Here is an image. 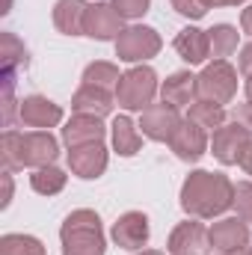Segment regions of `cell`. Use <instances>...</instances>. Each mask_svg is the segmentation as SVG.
Here are the masks:
<instances>
[{
	"label": "cell",
	"mask_w": 252,
	"mask_h": 255,
	"mask_svg": "<svg viewBox=\"0 0 252 255\" xmlns=\"http://www.w3.org/2000/svg\"><path fill=\"white\" fill-rule=\"evenodd\" d=\"M27 48L12 36V33H3V68H12V71H18V68H27Z\"/></svg>",
	"instance_id": "cell-28"
},
{
	"label": "cell",
	"mask_w": 252,
	"mask_h": 255,
	"mask_svg": "<svg viewBox=\"0 0 252 255\" xmlns=\"http://www.w3.org/2000/svg\"><path fill=\"white\" fill-rule=\"evenodd\" d=\"M235 122H238V125H244L252 133V101H244V104H238V107H235Z\"/></svg>",
	"instance_id": "cell-32"
},
{
	"label": "cell",
	"mask_w": 252,
	"mask_h": 255,
	"mask_svg": "<svg viewBox=\"0 0 252 255\" xmlns=\"http://www.w3.org/2000/svg\"><path fill=\"white\" fill-rule=\"evenodd\" d=\"M18 119H21V125L45 130V128H54L63 122V107L45 95H30L18 104Z\"/></svg>",
	"instance_id": "cell-12"
},
{
	"label": "cell",
	"mask_w": 252,
	"mask_h": 255,
	"mask_svg": "<svg viewBox=\"0 0 252 255\" xmlns=\"http://www.w3.org/2000/svg\"><path fill=\"white\" fill-rule=\"evenodd\" d=\"M113 107H116V95L110 89H101V86L83 83L71 95V110L80 113V116H98V119H104V116L113 113Z\"/></svg>",
	"instance_id": "cell-16"
},
{
	"label": "cell",
	"mask_w": 252,
	"mask_h": 255,
	"mask_svg": "<svg viewBox=\"0 0 252 255\" xmlns=\"http://www.w3.org/2000/svg\"><path fill=\"white\" fill-rule=\"evenodd\" d=\"M169 148L175 151L178 160H184V163H196V160L208 151V130L199 128L193 119H184V122L178 125V130L172 133Z\"/></svg>",
	"instance_id": "cell-13"
},
{
	"label": "cell",
	"mask_w": 252,
	"mask_h": 255,
	"mask_svg": "<svg viewBox=\"0 0 252 255\" xmlns=\"http://www.w3.org/2000/svg\"><path fill=\"white\" fill-rule=\"evenodd\" d=\"M238 95V71L226 60H214L202 68L199 74V98L214 104H229Z\"/></svg>",
	"instance_id": "cell-4"
},
{
	"label": "cell",
	"mask_w": 252,
	"mask_h": 255,
	"mask_svg": "<svg viewBox=\"0 0 252 255\" xmlns=\"http://www.w3.org/2000/svg\"><path fill=\"white\" fill-rule=\"evenodd\" d=\"M113 9L125 18V21H133V18H142L151 6V0H110Z\"/></svg>",
	"instance_id": "cell-30"
},
{
	"label": "cell",
	"mask_w": 252,
	"mask_h": 255,
	"mask_svg": "<svg viewBox=\"0 0 252 255\" xmlns=\"http://www.w3.org/2000/svg\"><path fill=\"white\" fill-rule=\"evenodd\" d=\"M110 128H113V148H116V154L133 157L139 151V145H142V133L136 130V125L127 116H116Z\"/></svg>",
	"instance_id": "cell-21"
},
{
	"label": "cell",
	"mask_w": 252,
	"mask_h": 255,
	"mask_svg": "<svg viewBox=\"0 0 252 255\" xmlns=\"http://www.w3.org/2000/svg\"><path fill=\"white\" fill-rule=\"evenodd\" d=\"M252 142V133L244 125L232 122V125H223L214 130V139H211V148H214V157L223 163V166H235L244 160L247 148Z\"/></svg>",
	"instance_id": "cell-6"
},
{
	"label": "cell",
	"mask_w": 252,
	"mask_h": 255,
	"mask_svg": "<svg viewBox=\"0 0 252 255\" xmlns=\"http://www.w3.org/2000/svg\"><path fill=\"white\" fill-rule=\"evenodd\" d=\"M238 3H247V0H208V6H238Z\"/></svg>",
	"instance_id": "cell-37"
},
{
	"label": "cell",
	"mask_w": 252,
	"mask_h": 255,
	"mask_svg": "<svg viewBox=\"0 0 252 255\" xmlns=\"http://www.w3.org/2000/svg\"><path fill=\"white\" fill-rule=\"evenodd\" d=\"M172 6H175V12L178 15H184L190 21H199V18H205L208 15V0H172Z\"/></svg>",
	"instance_id": "cell-31"
},
{
	"label": "cell",
	"mask_w": 252,
	"mask_h": 255,
	"mask_svg": "<svg viewBox=\"0 0 252 255\" xmlns=\"http://www.w3.org/2000/svg\"><path fill=\"white\" fill-rule=\"evenodd\" d=\"M86 12H89L86 0H57V6H54V24L65 36H83Z\"/></svg>",
	"instance_id": "cell-20"
},
{
	"label": "cell",
	"mask_w": 252,
	"mask_h": 255,
	"mask_svg": "<svg viewBox=\"0 0 252 255\" xmlns=\"http://www.w3.org/2000/svg\"><path fill=\"white\" fill-rule=\"evenodd\" d=\"M241 255H252V247H247V250H244V253H241Z\"/></svg>",
	"instance_id": "cell-40"
},
{
	"label": "cell",
	"mask_w": 252,
	"mask_h": 255,
	"mask_svg": "<svg viewBox=\"0 0 252 255\" xmlns=\"http://www.w3.org/2000/svg\"><path fill=\"white\" fill-rule=\"evenodd\" d=\"M65 181H68V175L63 169H57V166H42V169H33V175H30V187L36 193H42V196L63 193Z\"/></svg>",
	"instance_id": "cell-24"
},
{
	"label": "cell",
	"mask_w": 252,
	"mask_h": 255,
	"mask_svg": "<svg viewBox=\"0 0 252 255\" xmlns=\"http://www.w3.org/2000/svg\"><path fill=\"white\" fill-rule=\"evenodd\" d=\"M0 160H3V172H15L21 169V133L6 128L3 139H0Z\"/></svg>",
	"instance_id": "cell-27"
},
{
	"label": "cell",
	"mask_w": 252,
	"mask_h": 255,
	"mask_svg": "<svg viewBox=\"0 0 252 255\" xmlns=\"http://www.w3.org/2000/svg\"><path fill=\"white\" fill-rule=\"evenodd\" d=\"M241 166H244L247 175H252V142H250V148H247V154H244V160H241Z\"/></svg>",
	"instance_id": "cell-36"
},
{
	"label": "cell",
	"mask_w": 252,
	"mask_h": 255,
	"mask_svg": "<svg viewBox=\"0 0 252 255\" xmlns=\"http://www.w3.org/2000/svg\"><path fill=\"white\" fill-rule=\"evenodd\" d=\"M160 48H163V42H160L157 30L154 27H142V24L125 27L122 36L116 39V57L122 63H145V60L157 57Z\"/></svg>",
	"instance_id": "cell-5"
},
{
	"label": "cell",
	"mask_w": 252,
	"mask_h": 255,
	"mask_svg": "<svg viewBox=\"0 0 252 255\" xmlns=\"http://www.w3.org/2000/svg\"><path fill=\"white\" fill-rule=\"evenodd\" d=\"M232 208L238 211V217L244 223H252V181H241L235 187V205Z\"/></svg>",
	"instance_id": "cell-29"
},
{
	"label": "cell",
	"mask_w": 252,
	"mask_h": 255,
	"mask_svg": "<svg viewBox=\"0 0 252 255\" xmlns=\"http://www.w3.org/2000/svg\"><path fill=\"white\" fill-rule=\"evenodd\" d=\"M0 255H45V247L33 235H3Z\"/></svg>",
	"instance_id": "cell-26"
},
{
	"label": "cell",
	"mask_w": 252,
	"mask_h": 255,
	"mask_svg": "<svg viewBox=\"0 0 252 255\" xmlns=\"http://www.w3.org/2000/svg\"><path fill=\"white\" fill-rule=\"evenodd\" d=\"M175 54L190 65H202L211 57V39H208V30H199V27H184L178 36H175Z\"/></svg>",
	"instance_id": "cell-19"
},
{
	"label": "cell",
	"mask_w": 252,
	"mask_h": 255,
	"mask_svg": "<svg viewBox=\"0 0 252 255\" xmlns=\"http://www.w3.org/2000/svg\"><path fill=\"white\" fill-rule=\"evenodd\" d=\"M181 122H184V119H181L178 107H172V104H166V101L145 107L142 116H139L142 136H148V139H154V142H169Z\"/></svg>",
	"instance_id": "cell-7"
},
{
	"label": "cell",
	"mask_w": 252,
	"mask_h": 255,
	"mask_svg": "<svg viewBox=\"0 0 252 255\" xmlns=\"http://www.w3.org/2000/svg\"><path fill=\"white\" fill-rule=\"evenodd\" d=\"M208 39H211V57L226 60V57H232V54L238 51L241 33H238L232 24H217V27L208 30Z\"/></svg>",
	"instance_id": "cell-23"
},
{
	"label": "cell",
	"mask_w": 252,
	"mask_h": 255,
	"mask_svg": "<svg viewBox=\"0 0 252 255\" xmlns=\"http://www.w3.org/2000/svg\"><path fill=\"white\" fill-rule=\"evenodd\" d=\"M211 247L220 255H241L250 247V226L241 220V217H226V220H217L211 229Z\"/></svg>",
	"instance_id": "cell-8"
},
{
	"label": "cell",
	"mask_w": 252,
	"mask_h": 255,
	"mask_svg": "<svg viewBox=\"0 0 252 255\" xmlns=\"http://www.w3.org/2000/svg\"><path fill=\"white\" fill-rule=\"evenodd\" d=\"M104 133H107V128L98 116L74 113L63 128V142L68 148H77V145H89V142H104Z\"/></svg>",
	"instance_id": "cell-17"
},
{
	"label": "cell",
	"mask_w": 252,
	"mask_h": 255,
	"mask_svg": "<svg viewBox=\"0 0 252 255\" xmlns=\"http://www.w3.org/2000/svg\"><path fill=\"white\" fill-rule=\"evenodd\" d=\"M187 119H193L196 125L205 128V130H217V128L226 125V110H223L220 104H214V101H202V98H196V101L190 104Z\"/></svg>",
	"instance_id": "cell-22"
},
{
	"label": "cell",
	"mask_w": 252,
	"mask_h": 255,
	"mask_svg": "<svg viewBox=\"0 0 252 255\" xmlns=\"http://www.w3.org/2000/svg\"><path fill=\"white\" fill-rule=\"evenodd\" d=\"M119 80H122L119 68H116L113 63H104V60H98V63H89V65H86V71H83V83H89V86L116 89V86H119Z\"/></svg>",
	"instance_id": "cell-25"
},
{
	"label": "cell",
	"mask_w": 252,
	"mask_h": 255,
	"mask_svg": "<svg viewBox=\"0 0 252 255\" xmlns=\"http://www.w3.org/2000/svg\"><path fill=\"white\" fill-rule=\"evenodd\" d=\"M157 89H160V83H157V74H154V68H148V65H133V68H127L125 74H122V80H119V86H116V104L122 107V110H145V107H151V101H154V95H157Z\"/></svg>",
	"instance_id": "cell-3"
},
{
	"label": "cell",
	"mask_w": 252,
	"mask_h": 255,
	"mask_svg": "<svg viewBox=\"0 0 252 255\" xmlns=\"http://www.w3.org/2000/svg\"><path fill=\"white\" fill-rule=\"evenodd\" d=\"M238 65H241L244 74H252V42L241 48V60H238Z\"/></svg>",
	"instance_id": "cell-33"
},
{
	"label": "cell",
	"mask_w": 252,
	"mask_h": 255,
	"mask_svg": "<svg viewBox=\"0 0 252 255\" xmlns=\"http://www.w3.org/2000/svg\"><path fill=\"white\" fill-rule=\"evenodd\" d=\"M160 98L172 107H190L199 98V77L190 71H175L172 77H166L160 83Z\"/></svg>",
	"instance_id": "cell-18"
},
{
	"label": "cell",
	"mask_w": 252,
	"mask_h": 255,
	"mask_svg": "<svg viewBox=\"0 0 252 255\" xmlns=\"http://www.w3.org/2000/svg\"><path fill=\"white\" fill-rule=\"evenodd\" d=\"M110 235H113L116 247L136 253V250H142V247L148 244V235H151L148 217L139 214V211H127V214H122V217L113 223V232H110Z\"/></svg>",
	"instance_id": "cell-15"
},
{
	"label": "cell",
	"mask_w": 252,
	"mask_h": 255,
	"mask_svg": "<svg viewBox=\"0 0 252 255\" xmlns=\"http://www.w3.org/2000/svg\"><path fill=\"white\" fill-rule=\"evenodd\" d=\"M139 255H163V253H157V250H142Z\"/></svg>",
	"instance_id": "cell-39"
},
{
	"label": "cell",
	"mask_w": 252,
	"mask_h": 255,
	"mask_svg": "<svg viewBox=\"0 0 252 255\" xmlns=\"http://www.w3.org/2000/svg\"><path fill=\"white\" fill-rule=\"evenodd\" d=\"M241 27H244L247 36H252V3L244 9V15H241Z\"/></svg>",
	"instance_id": "cell-35"
},
{
	"label": "cell",
	"mask_w": 252,
	"mask_h": 255,
	"mask_svg": "<svg viewBox=\"0 0 252 255\" xmlns=\"http://www.w3.org/2000/svg\"><path fill=\"white\" fill-rule=\"evenodd\" d=\"M63 255H104V229L101 217L89 208H77L65 217L60 229Z\"/></svg>",
	"instance_id": "cell-2"
},
{
	"label": "cell",
	"mask_w": 252,
	"mask_h": 255,
	"mask_svg": "<svg viewBox=\"0 0 252 255\" xmlns=\"http://www.w3.org/2000/svg\"><path fill=\"white\" fill-rule=\"evenodd\" d=\"M235 205V184L223 172L196 169L181 184V208L196 220H214Z\"/></svg>",
	"instance_id": "cell-1"
},
{
	"label": "cell",
	"mask_w": 252,
	"mask_h": 255,
	"mask_svg": "<svg viewBox=\"0 0 252 255\" xmlns=\"http://www.w3.org/2000/svg\"><path fill=\"white\" fill-rule=\"evenodd\" d=\"M12 199V172H3V208Z\"/></svg>",
	"instance_id": "cell-34"
},
{
	"label": "cell",
	"mask_w": 252,
	"mask_h": 255,
	"mask_svg": "<svg viewBox=\"0 0 252 255\" xmlns=\"http://www.w3.org/2000/svg\"><path fill=\"white\" fill-rule=\"evenodd\" d=\"M125 30V18L113 9V3H89L86 12V24H83V36L98 39V42H116Z\"/></svg>",
	"instance_id": "cell-9"
},
{
	"label": "cell",
	"mask_w": 252,
	"mask_h": 255,
	"mask_svg": "<svg viewBox=\"0 0 252 255\" xmlns=\"http://www.w3.org/2000/svg\"><path fill=\"white\" fill-rule=\"evenodd\" d=\"M68 169L77 175V178H101L104 169H107V148L104 142H89V145H77V148H68Z\"/></svg>",
	"instance_id": "cell-14"
},
{
	"label": "cell",
	"mask_w": 252,
	"mask_h": 255,
	"mask_svg": "<svg viewBox=\"0 0 252 255\" xmlns=\"http://www.w3.org/2000/svg\"><path fill=\"white\" fill-rule=\"evenodd\" d=\"M211 250L214 247H211L208 229L202 223H193V220L175 226L172 235H169V244H166V253L169 255H208Z\"/></svg>",
	"instance_id": "cell-11"
},
{
	"label": "cell",
	"mask_w": 252,
	"mask_h": 255,
	"mask_svg": "<svg viewBox=\"0 0 252 255\" xmlns=\"http://www.w3.org/2000/svg\"><path fill=\"white\" fill-rule=\"evenodd\" d=\"M60 154L57 139L51 136V130H30L21 133V169H42V166H54Z\"/></svg>",
	"instance_id": "cell-10"
},
{
	"label": "cell",
	"mask_w": 252,
	"mask_h": 255,
	"mask_svg": "<svg viewBox=\"0 0 252 255\" xmlns=\"http://www.w3.org/2000/svg\"><path fill=\"white\" fill-rule=\"evenodd\" d=\"M244 89H247V101H252V74H247V83H244Z\"/></svg>",
	"instance_id": "cell-38"
}]
</instances>
